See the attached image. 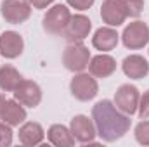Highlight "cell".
<instances>
[{"mask_svg": "<svg viewBox=\"0 0 149 147\" xmlns=\"http://www.w3.org/2000/svg\"><path fill=\"white\" fill-rule=\"evenodd\" d=\"M139 116L142 118V119H148L149 118V90L148 92H144V95L141 97V101H139Z\"/></svg>", "mask_w": 149, "mask_h": 147, "instance_id": "cell-23", "label": "cell"}, {"mask_svg": "<svg viewBox=\"0 0 149 147\" xmlns=\"http://www.w3.org/2000/svg\"><path fill=\"white\" fill-rule=\"evenodd\" d=\"M88 71L94 78H108L116 71V61L108 54H99L95 57H90Z\"/></svg>", "mask_w": 149, "mask_h": 147, "instance_id": "cell-15", "label": "cell"}, {"mask_svg": "<svg viewBox=\"0 0 149 147\" xmlns=\"http://www.w3.org/2000/svg\"><path fill=\"white\" fill-rule=\"evenodd\" d=\"M12 144V130L10 125L7 123H0V147H9Z\"/></svg>", "mask_w": 149, "mask_h": 147, "instance_id": "cell-22", "label": "cell"}, {"mask_svg": "<svg viewBox=\"0 0 149 147\" xmlns=\"http://www.w3.org/2000/svg\"><path fill=\"white\" fill-rule=\"evenodd\" d=\"M70 90H71V95L74 99H78L81 102H87V101H92L99 94V85H97V81L92 74H87L81 71V73L74 74L71 78Z\"/></svg>", "mask_w": 149, "mask_h": 147, "instance_id": "cell-4", "label": "cell"}, {"mask_svg": "<svg viewBox=\"0 0 149 147\" xmlns=\"http://www.w3.org/2000/svg\"><path fill=\"white\" fill-rule=\"evenodd\" d=\"M134 135H135V140H137L141 146H149V121L148 119L141 121V123L135 126Z\"/></svg>", "mask_w": 149, "mask_h": 147, "instance_id": "cell-21", "label": "cell"}, {"mask_svg": "<svg viewBox=\"0 0 149 147\" xmlns=\"http://www.w3.org/2000/svg\"><path fill=\"white\" fill-rule=\"evenodd\" d=\"M121 69L130 80H142L149 73V62L139 54H132L123 59Z\"/></svg>", "mask_w": 149, "mask_h": 147, "instance_id": "cell-13", "label": "cell"}, {"mask_svg": "<svg viewBox=\"0 0 149 147\" xmlns=\"http://www.w3.org/2000/svg\"><path fill=\"white\" fill-rule=\"evenodd\" d=\"M21 81H23V76L14 66L5 64V66L0 68V90L14 92Z\"/></svg>", "mask_w": 149, "mask_h": 147, "instance_id": "cell-19", "label": "cell"}, {"mask_svg": "<svg viewBox=\"0 0 149 147\" xmlns=\"http://www.w3.org/2000/svg\"><path fill=\"white\" fill-rule=\"evenodd\" d=\"M118 33L113 26H104V28H99L94 37H92V45L101 50V52H109L113 50L116 45H118Z\"/></svg>", "mask_w": 149, "mask_h": 147, "instance_id": "cell-16", "label": "cell"}, {"mask_svg": "<svg viewBox=\"0 0 149 147\" xmlns=\"http://www.w3.org/2000/svg\"><path fill=\"white\" fill-rule=\"evenodd\" d=\"M54 0H30V3L35 7V9H47Z\"/></svg>", "mask_w": 149, "mask_h": 147, "instance_id": "cell-25", "label": "cell"}, {"mask_svg": "<svg viewBox=\"0 0 149 147\" xmlns=\"http://www.w3.org/2000/svg\"><path fill=\"white\" fill-rule=\"evenodd\" d=\"M5 101H7V99H5V95H2V94H0V111H2V106H3V102H5Z\"/></svg>", "mask_w": 149, "mask_h": 147, "instance_id": "cell-26", "label": "cell"}, {"mask_svg": "<svg viewBox=\"0 0 149 147\" xmlns=\"http://www.w3.org/2000/svg\"><path fill=\"white\" fill-rule=\"evenodd\" d=\"M71 21V12L66 5L57 3L54 7H50L47 10V14L43 16V30L50 35L56 37H64L68 24Z\"/></svg>", "mask_w": 149, "mask_h": 147, "instance_id": "cell-2", "label": "cell"}, {"mask_svg": "<svg viewBox=\"0 0 149 147\" xmlns=\"http://www.w3.org/2000/svg\"><path fill=\"white\" fill-rule=\"evenodd\" d=\"M70 7H73L76 10H88L95 0H66Z\"/></svg>", "mask_w": 149, "mask_h": 147, "instance_id": "cell-24", "label": "cell"}, {"mask_svg": "<svg viewBox=\"0 0 149 147\" xmlns=\"http://www.w3.org/2000/svg\"><path fill=\"white\" fill-rule=\"evenodd\" d=\"M24 40L17 31H5L0 35V55L5 59H16L23 54Z\"/></svg>", "mask_w": 149, "mask_h": 147, "instance_id": "cell-11", "label": "cell"}, {"mask_svg": "<svg viewBox=\"0 0 149 147\" xmlns=\"http://www.w3.org/2000/svg\"><path fill=\"white\" fill-rule=\"evenodd\" d=\"M121 42L130 50H139L149 43V26L144 21H134L125 26L121 33Z\"/></svg>", "mask_w": 149, "mask_h": 147, "instance_id": "cell-5", "label": "cell"}, {"mask_svg": "<svg viewBox=\"0 0 149 147\" xmlns=\"http://www.w3.org/2000/svg\"><path fill=\"white\" fill-rule=\"evenodd\" d=\"M90 30H92V21L83 14H76L71 16L64 38H68V42H83L88 37Z\"/></svg>", "mask_w": 149, "mask_h": 147, "instance_id": "cell-12", "label": "cell"}, {"mask_svg": "<svg viewBox=\"0 0 149 147\" xmlns=\"http://www.w3.org/2000/svg\"><path fill=\"white\" fill-rule=\"evenodd\" d=\"M17 135H19V142H21L23 146H38V144H42L43 139H45V132H43L42 125H40V123H35V121L24 123V125L19 128Z\"/></svg>", "mask_w": 149, "mask_h": 147, "instance_id": "cell-17", "label": "cell"}, {"mask_svg": "<svg viewBox=\"0 0 149 147\" xmlns=\"http://www.w3.org/2000/svg\"><path fill=\"white\" fill-rule=\"evenodd\" d=\"M101 17L108 26L116 28V26H121L128 16L121 0H104L101 5Z\"/></svg>", "mask_w": 149, "mask_h": 147, "instance_id": "cell-10", "label": "cell"}, {"mask_svg": "<svg viewBox=\"0 0 149 147\" xmlns=\"http://www.w3.org/2000/svg\"><path fill=\"white\" fill-rule=\"evenodd\" d=\"M47 139L56 147H71L76 142L71 130L66 128L64 125H52L49 128V132H47Z\"/></svg>", "mask_w": 149, "mask_h": 147, "instance_id": "cell-18", "label": "cell"}, {"mask_svg": "<svg viewBox=\"0 0 149 147\" xmlns=\"http://www.w3.org/2000/svg\"><path fill=\"white\" fill-rule=\"evenodd\" d=\"M0 12L7 23L21 24L31 16V3L30 0H2Z\"/></svg>", "mask_w": 149, "mask_h": 147, "instance_id": "cell-6", "label": "cell"}, {"mask_svg": "<svg viewBox=\"0 0 149 147\" xmlns=\"http://www.w3.org/2000/svg\"><path fill=\"white\" fill-rule=\"evenodd\" d=\"M128 17H139L144 9V0H121Z\"/></svg>", "mask_w": 149, "mask_h": 147, "instance_id": "cell-20", "label": "cell"}, {"mask_svg": "<svg viewBox=\"0 0 149 147\" xmlns=\"http://www.w3.org/2000/svg\"><path fill=\"white\" fill-rule=\"evenodd\" d=\"M70 130H71V133H73L74 140L80 142V144H94L95 135H97L94 121L88 119V118L83 116V114H78V116H74L73 119H71Z\"/></svg>", "mask_w": 149, "mask_h": 147, "instance_id": "cell-9", "label": "cell"}, {"mask_svg": "<svg viewBox=\"0 0 149 147\" xmlns=\"http://www.w3.org/2000/svg\"><path fill=\"white\" fill-rule=\"evenodd\" d=\"M90 50L81 42H70L63 52V64L68 71L81 73L88 68Z\"/></svg>", "mask_w": 149, "mask_h": 147, "instance_id": "cell-3", "label": "cell"}, {"mask_svg": "<svg viewBox=\"0 0 149 147\" xmlns=\"http://www.w3.org/2000/svg\"><path fill=\"white\" fill-rule=\"evenodd\" d=\"M139 101H141V94H139V88L130 85V83H125L121 85L116 94H114V104L120 111H123L125 114L132 116L135 114L139 109Z\"/></svg>", "mask_w": 149, "mask_h": 147, "instance_id": "cell-7", "label": "cell"}, {"mask_svg": "<svg viewBox=\"0 0 149 147\" xmlns=\"http://www.w3.org/2000/svg\"><path fill=\"white\" fill-rule=\"evenodd\" d=\"M12 94H14V99L26 107H37L42 102V88L37 81H31V80H23Z\"/></svg>", "mask_w": 149, "mask_h": 147, "instance_id": "cell-8", "label": "cell"}, {"mask_svg": "<svg viewBox=\"0 0 149 147\" xmlns=\"http://www.w3.org/2000/svg\"><path fill=\"white\" fill-rule=\"evenodd\" d=\"M0 119L10 126H19L26 119V109L16 99H7L0 111Z\"/></svg>", "mask_w": 149, "mask_h": 147, "instance_id": "cell-14", "label": "cell"}, {"mask_svg": "<svg viewBox=\"0 0 149 147\" xmlns=\"http://www.w3.org/2000/svg\"><path fill=\"white\" fill-rule=\"evenodd\" d=\"M92 121L95 125L97 135L104 142H114L125 137V133L130 130L132 119L128 114L116 107V104L104 99L99 101L92 107Z\"/></svg>", "mask_w": 149, "mask_h": 147, "instance_id": "cell-1", "label": "cell"}]
</instances>
